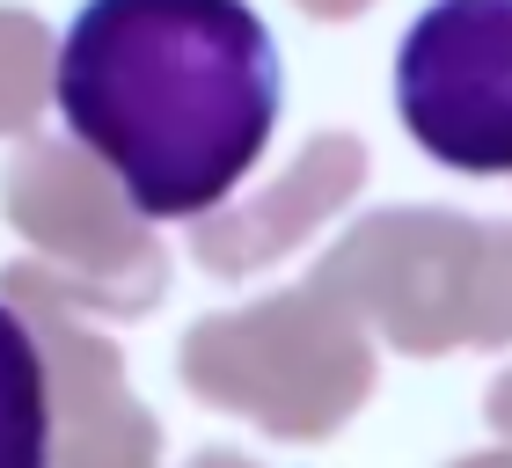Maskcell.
Listing matches in <instances>:
<instances>
[{"label": "cell", "instance_id": "1", "mask_svg": "<svg viewBox=\"0 0 512 468\" xmlns=\"http://www.w3.org/2000/svg\"><path fill=\"white\" fill-rule=\"evenodd\" d=\"M52 96L139 220H191L264 161L286 59L235 0H96L59 37Z\"/></svg>", "mask_w": 512, "mask_h": 468}, {"label": "cell", "instance_id": "2", "mask_svg": "<svg viewBox=\"0 0 512 468\" xmlns=\"http://www.w3.org/2000/svg\"><path fill=\"white\" fill-rule=\"evenodd\" d=\"M395 110L432 161L512 176V0H439L403 30Z\"/></svg>", "mask_w": 512, "mask_h": 468}, {"label": "cell", "instance_id": "3", "mask_svg": "<svg viewBox=\"0 0 512 468\" xmlns=\"http://www.w3.org/2000/svg\"><path fill=\"white\" fill-rule=\"evenodd\" d=\"M0 468H52V381L44 351L0 300Z\"/></svg>", "mask_w": 512, "mask_h": 468}]
</instances>
